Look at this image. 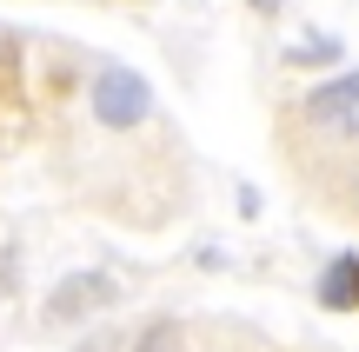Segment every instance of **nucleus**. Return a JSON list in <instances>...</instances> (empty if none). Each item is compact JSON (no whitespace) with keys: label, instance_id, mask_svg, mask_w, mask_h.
<instances>
[{"label":"nucleus","instance_id":"4","mask_svg":"<svg viewBox=\"0 0 359 352\" xmlns=\"http://www.w3.org/2000/svg\"><path fill=\"white\" fill-rule=\"evenodd\" d=\"M320 306H333V313H353L359 306V253H339L320 273Z\"/></svg>","mask_w":359,"mask_h":352},{"label":"nucleus","instance_id":"1","mask_svg":"<svg viewBox=\"0 0 359 352\" xmlns=\"http://www.w3.org/2000/svg\"><path fill=\"white\" fill-rule=\"evenodd\" d=\"M93 113H100V127L127 133V127H140V120L154 113V87H147L133 66H107V73L93 80Z\"/></svg>","mask_w":359,"mask_h":352},{"label":"nucleus","instance_id":"2","mask_svg":"<svg viewBox=\"0 0 359 352\" xmlns=\"http://www.w3.org/2000/svg\"><path fill=\"white\" fill-rule=\"evenodd\" d=\"M100 306H114V279L107 273H67L60 286H53V300H47V319L67 326V319H87V313H100Z\"/></svg>","mask_w":359,"mask_h":352},{"label":"nucleus","instance_id":"6","mask_svg":"<svg viewBox=\"0 0 359 352\" xmlns=\"http://www.w3.org/2000/svg\"><path fill=\"white\" fill-rule=\"evenodd\" d=\"M333 53H339L333 40H306V47H293V60H333Z\"/></svg>","mask_w":359,"mask_h":352},{"label":"nucleus","instance_id":"7","mask_svg":"<svg viewBox=\"0 0 359 352\" xmlns=\"http://www.w3.org/2000/svg\"><path fill=\"white\" fill-rule=\"evenodd\" d=\"M93 352H107V346H100V339H93Z\"/></svg>","mask_w":359,"mask_h":352},{"label":"nucleus","instance_id":"5","mask_svg":"<svg viewBox=\"0 0 359 352\" xmlns=\"http://www.w3.org/2000/svg\"><path fill=\"white\" fill-rule=\"evenodd\" d=\"M173 346H180V326H173V319H154V326L133 339V352H173Z\"/></svg>","mask_w":359,"mask_h":352},{"label":"nucleus","instance_id":"3","mask_svg":"<svg viewBox=\"0 0 359 352\" xmlns=\"http://www.w3.org/2000/svg\"><path fill=\"white\" fill-rule=\"evenodd\" d=\"M306 120L326 133H346L359 120V73H339V80H320V87L306 93Z\"/></svg>","mask_w":359,"mask_h":352}]
</instances>
